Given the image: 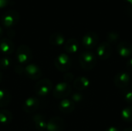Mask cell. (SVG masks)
I'll use <instances>...</instances> for the list:
<instances>
[{"label": "cell", "mask_w": 132, "mask_h": 131, "mask_svg": "<svg viewBox=\"0 0 132 131\" xmlns=\"http://www.w3.org/2000/svg\"><path fill=\"white\" fill-rule=\"evenodd\" d=\"M59 110L65 114L71 113L75 110V103L70 99H63L59 104Z\"/></svg>", "instance_id": "9a60e30c"}, {"label": "cell", "mask_w": 132, "mask_h": 131, "mask_svg": "<svg viewBox=\"0 0 132 131\" xmlns=\"http://www.w3.org/2000/svg\"><path fill=\"white\" fill-rule=\"evenodd\" d=\"M2 35H3V29H2V28L0 26V38L2 36Z\"/></svg>", "instance_id": "d6a6232c"}, {"label": "cell", "mask_w": 132, "mask_h": 131, "mask_svg": "<svg viewBox=\"0 0 132 131\" xmlns=\"http://www.w3.org/2000/svg\"><path fill=\"white\" fill-rule=\"evenodd\" d=\"M49 42L53 46H60L65 43V37L60 32H54L50 36Z\"/></svg>", "instance_id": "d6986e66"}, {"label": "cell", "mask_w": 132, "mask_h": 131, "mask_svg": "<svg viewBox=\"0 0 132 131\" xmlns=\"http://www.w3.org/2000/svg\"><path fill=\"white\" fill-rule=\"evenodd\" d=\"M79 62L81 68L84 70L89 71L93 69L97 65V57L94 53L92 52L87 50L80 55Z\"/></svg>", "instance_id": "6da1fadb"}, {"label": "cell", "mask_w": 132, "mask_h": 131, "mask_svg": "<svg viewBox=\"0 0 132 131\" xmlns=\"http://www.w3.org/2000/svg\"><path fill=\"white\" fill-rule=\"evenodd\" d=\"M19 13L15 10H9L5 12L2 18H1V23L5 28H12L15 26L19 21Z\"/></svg>", "instance_id": "7a4b0ae2"}, {"label": "cell", "mask_w": 132, "mask_h": 131, "mask_svg": "<svg viewBox=\"0 0 132 131\" xmlns=\"http://www.w3.org/2000/svg\"><path fill=\"white\" fill-rule=\"evenodd\" d=\"M39 106V101L36 97L27 98L23 103V110L26 113H32L37 110Z\"/></svg>", "instance_id": "4fadbf2b"}, {"label": "cell", "mask_w": 132, "mask_h": 131, "mask_svg": "<svg viewBox=\"0 0 132 131\" xmlns=\"http://www.w3.org/2000/svg\"><path fill=\"white\" fill-rule=\"evenodd\" d=\"M123 131H132V128H131V127H129V128H126V129H125Z\"/></svg>", "instance_id": "836d02e7"}, {"label": "cell", "mask_w": 132, "mask_h": 131, "mask_svg": "<svg viewBox=\"0 0 132 131\" xmlns=\"http://www.w3.org/2000/svg\"><path fill=\"white\" fill-rule=\"evenodd\" d=\"M11 101L10 93L4 88L0 89V107H4L9 105Z\"/></svg>", "instance_id": "ffe728a7"}, {"label": "cell", "mask_w": 132, "mask_h": 131, "mask_svg": "<svg viewBox=\"0 0 132 131\" xmlns=\"http://www.w3.org/2000/svg\"><path fill=\"white\" fill-rule=\"evenodd\" d=\"M124 1H125L128 4H131L132 2V0H124Z\"/></svg>", "instance_id": "e575fe53"}, {"label": "cell", "mask_w": 132, "mask_h": 131, "mask_svg": "<svg viewBox=\"0 0 132 131\" xmlns=\"http://www.w3.org/2000/svg\"><path fill=\"white\" fill-rule=\"evenodd\" d=\"M99 42L98 35L94 32H88L84 34L82 38V44L87 49H92L95 48Z\"/></svg>", "instance_id": "52a82bcc"}, {"label": "cell", "mask_w": 132, "mask_h": 131, "mask_svg": "<svg viewBox=\"0 0 132 131\" xmlns=\"http://www.w3.org/2000/svg\"><path fill=\"white\" fill-rule=\"evenodd\" d=\"M53 88V83L49 79H43L36 83L34 87L35 93L40 97H45L50 93Z\"/></svg>", "instance_id": "8992f818"}, {"label": "cell", "mask_w": 132, "mask_h": 131, "mask_svg": "<svg viewBox=\"0 0 132 131\" xmlns=\"http://www.w3.org/2000/svg\"><path fill=\"white\" fill-rule=\"evenodd\" d=\"M24 69H25V67L19 65V66H16L15 67V71L18 74H24Z\"/></svg>", "instance_id": "83f0119b"}, {"label": "cell", "mask_w": 132, "mask_h": 131, "mask_svg": "<svg viewBox=\"0 0 132 131\" xmlns=\"http://www.w3.org/2000/svg\"><path fill=\"white\" fill-rule=\"evenodd\" d=\"M10 3V0H0V8H5Z\"/></svg>", "instance_id": "f1b7e54d"}, {"label": "cell", "mask_w": 132, "mask_h": 131, "mask_svg": "<svg viewBox=\"0 0 132 131\" xmlns=\"http://www.w3.org/2000/svg\"><path fill=\"white\" fill-rule=\"evenodd\" d=\"M0 51L4 55H10L14 51V43L9 38H2L0 39Z\"/></svg>", "instance_id": "5bb4252c"}, {"label": "cell", "mask_w": 132, "mask_h": 131, "mask_svg": "<svg viewBox=\"0 0 132 131\" xmlns=\"http://www.w3.org/2000/svg\"><path fill=\"white\" fill-rule=\"evenodd\" d=\"M90 84V82L88 78L85 76H79L76 80H73V86L76 90L79 91H82V90L87 89Z\"/></svg>", "instance_id": "2e32d148"}, {"label": "cell", "mask_w": 132, "mask_h": 131, "mask_svg": "<svg viewBox=\"0 0 132 131\" xmlns=\"http://www.w3.org/2000/svg\"><path fill=\"white\" fill-rule=\"evenodd\" d=\"M63 80H64V82L66 83H70L71 81L73 80V74L71 73H67L64 75L63 76Z\"/></svg>", "instance_id": "4316f807"}, {"label": "cell", "mask_w": 132, "mask_h": 131, "mask_svg": "<svg viewBox=\"0 0 132 131\" xmlns=\"http://www.w3.org/2000/svg\"><path fill=\"white\" fill-rule=\"evenodd\" d=\"M2 73L0 72V83L2 81Z\"/></svg>", "instance_id": "d590c367"}, {"label": "cell", "mask_w": 132, "mask_h": 131, "mask_svg": "<svg viewBox=\"0 0 132 131\" xmlns=\"http://www.w3.org/2000/svg\"><path fill=\"white\" fill-rule=\"evenodd\" d=\"M126 68H127V70L132 73V58H131L126 63Z\"/></svg>", "instance_id": "f546056e"}, {"label": "cell", "mask_w": 132, "mask_h": 131, "mask_svg": "<svg viewBox=\"0 0 132 131\" xmlns=\"http://www.w3.org/2000/svg\"><path fill=\"white\" fill-rule=\"evenodd\" d=\"M121 117L125 122H132V106H128L121 110Z\"/></svg>", "instance_id": "7402d4cb"}, {"label": "cell", "mask_w": 132, "mask_h": 131, "mask_svg": "<svg viewBox=\"0 0 132 131\" xmlns=\"http://www.w3.org/2000/svg\"><path fill=\"white\" fill-rule=\"evenodd\" d=\"M72 92V87L70 83L66 82H61L56 85L53 90V95L57 99H65L70 95Z\"/></svg>", "instance_id": "277c9868"}, {"label": "cell", "mask_w": 132, "mask_h": 131, "mask_svg": "<svg viewBox=\"0 0 132 131\" xmlns=\"http://www.w3.org/2000/svg\"><path fill=\"white\" fill-rule=\"evenodd\" d=\"M105 131H119V130H118V128H117L116 127H113V126H112V127H110L107 128Z\"/></svg>", "instance_id": "1f68e13d"}, {"label": "cell", "mask_w": 132, "mask_h": 131, "mask_svg": "<svg viewBox=\"0 0 132 131\" xmlns=\"http://www.w3.org/2000/svg\"><path fill=\"white\" fill-rule=\"evenodd\" d=\"M131 81L130 74L127 72H119L118 73L114 79L115 86L119 89H125L128 86Z\"/></svg>", "instance_id": "9c48e42d"}, {"label": "cell", "mask_w": 132, "mask_h": 131, "mask_svg": "<svg viewBox=\"0 0 132 131\" xmlns=\"http://www.w3.org/2000/svg\"><path fill=\"white\" fill-rule=\"evenodd\" d=\"M122 97L125 101L129 104H132V89L125 88L122 91Z\"/></svg>", "instance_id": "d4e9b609"}, {"label": "cell", "mask_w": 132, "mask_h": 131, "mask_svg": "<svg viewBox=\"0 0 132 131\" xmlns=\"http://www.w3.org/2000/svg\"><path fill=\"white\" fill-rule=\"evenodd\" d=\"M12 66V59L8 56H3L0 59V69H8Z\"/></svg>", "instance_id": "cb8c5ba5"}, {"label": "cell", "mask_w": 132, "mask_h": 131, "mask_svg": "<svg viewBox=\"0 0 132 131\" xmlns=\"http://www.w3.org/2000/svg\"><path fill=\"white\" fill-rule=\"evenodd\" d=\"M33 122L35 127L38 131L46 130L47 122L46 121L45 117L41 114H36L33 116Z\"/></svg>", "instance_id": "ac0fdd59"}, {"label": "cell", "mask_w": 132, "mask_h": 131, "mask_svg": "<svg viewBox=\"0 0 132 131\" xmlns=\"http://www.w3.org/2000/svg\"><path fill=\"white\" fill-rule=\"evenodd\" d=\"M120 39V33L116 31H111L108 32L106 36V42H108L110 44L116 43Z\"/></svg>", "instance_id": "603a6c76"}, {"label": "cell", "mask_w": 132, "mask_h": 131, "mask_svg": "<svg viewBox=\"0 0 132 131\" xmlns=\"http://www.w3.org/2000/svg\"><path fill=\"white\" fill-rule=\"evenodd\" d=\"M12 120V114L9 110H0V124L2 125H8Z\"/></svg>", "instance_id": "44dd1931"}, {"label": "cell", "mask_w": 132, "mask_h": 131, "mask_svg": "<svg viewBox=\"0 0 132 131\" xmlns=\"http://www.w3.org/2000/svg\"><path fill=\"white\" fill-rule=\"evenodd\" d=\"M64 49L68 53H76L79 49V42L76 39H69L64 43Z\"/></svg>", "instance_id": "e0dca14e"}, {"label": "cell", "mask_w": 132, "mask_h": 131, "mask_svg": "<svg viewBox=\"0 0 132 131\" xmlns=\"http://www.w3.org/2000/svg\"><path fill=\"white\" fill-rule=\"evenodd\" d=\"M54 65L59 71L67 72L71 68L72 60L67 54L61 53L56 57Z\"/></svg>", "instance_id": "5b68a950"}, {"label": "cell", "mask_w": 132, "mask_h": 131, "mask_svg": "<svg viewBox=\"0 0 132 131\" xmlns=\"http://www.w3.org/2000/svg\"><path fill=\"white\" fill-rule=\"evenodd\" d=\"M97 56L101 60H106L109 59L112 54V47L108 42H103L97 48L96 50Z\"/></svg>", "instance_id": "ba28073f"}, {"label": "cell", "mask_w": 132, "mask_h": 131, "mask_svg": "<svg viewBox=\"0 0 132 131\" xmlns=\"http://www.w3.org/2000/svg\"><path fill=\"white\" fill-rule=\"evenodd\" d=\"M25 76L32 80H37L42 76V70L40 68L33 63L28 64L24 69Z\"/></svg>", "instance_id": "30bf717a"}, {"label": "cell", "mask_w": 132, "mask_h": 131, "mask_svg": "<svg viewBox=\"0 0 132 131\" xmlns=\"http://www.w3.org/2000/svg\"><path fill=\"white\" fill-rule=\"evenodd\" d=\"M116 50L118 55L123 58L131 57L132 56V44L126 41H122L117 45Z\"/></svg>", "instance_id": "7c38bea8"}, {"label": "cell", "mask_w": 132, "mask_h": 131, "mask_svg": "<svg viewBox=\"0 0 132 131\" xmlns=\"http://www.w3.org/2000/svg\"><path fill=\"white\" fill-rule=\"evenodd\" d=\"M84 100V96L80 92H76L73 93L71 96V100L75 103V105L82 103Z\"/></svg>", "instance_id": "484cf974"}, {"label": "cell", "mask_w": 132, "mask_h": 131, "mask_svg": "<svg viewBox=\"0 0 132 131\" xmlns=\"http://www.w3.org/2000/svg\"><path fill=\"white\" fill-rule=\"evenodd\" d=\"M127 12H128V15L132 18V2L131 4H128V7H127Z\"/></svg>", "instance_id": "4dcf8cb0"}, {"label": "cell", "mask_w": 132, "mask_h": 131, "mask_svg": "<svg viewBox=\"0 0 132 131\" xmlns=\"http://www.w3.org/2000/svg\"><path fill=\"white\" fill-rule=\"evenodd\" d=\"M64 128H65V122L62 118L59 117H52L47 122L46 130L63 131Z\"/></svg>", "instance_id": "8fae6325"}, {"label": "cell", "mask_w": 132, "mask_h": 131, "mask_svg": "<svg viewBox=\"0 0 132 131\" xmlns=\"http://www.w3.org/2000/svg\"><path fill=\"white\" fill-rule=\"evenodd\" d=\"M17 60L21 64H28L32 59L31 49L26 45H20L16 50Z\"/></svg>", "instance_id": "3957f363"}]
</instances>
